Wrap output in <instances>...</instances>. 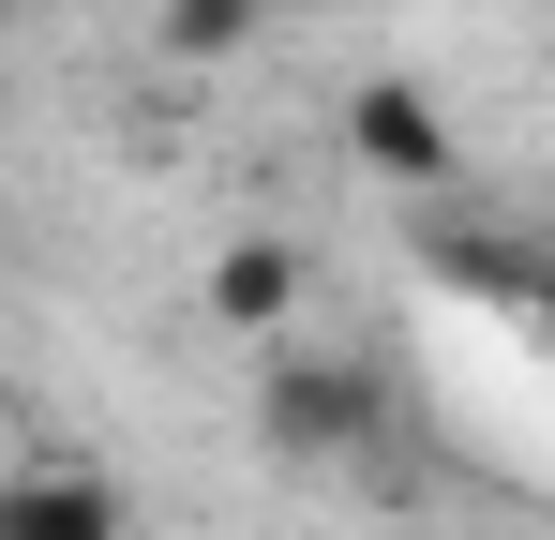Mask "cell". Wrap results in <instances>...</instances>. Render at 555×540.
Returning a JSON list of instances; mask_svg holds the SVG:
<instances>
[{"label": "cell", "mask_w": 555, "mask_h": 540, "mask_svg": "<svg viewBox=\"0 0 555 540\" xmlns=\"http://www.w3.org/2000/svg\"><path fill=\"white\" fill-rule=\"evenodd\" d=\"M375 421H390V375H375V360H271V375H256V436L285 450V465H346V450H375Z\"/></svg>", "instance_id": "1"}, {"label": "cell", "mask_w": 555, "mask_h": 540, "mask_svg": "<svg viewBox=\"0 0 555 540\" xmlns=\"http://www.w3.org/2000/svg\"><path fill=\"white\" fill-rule=\"evenodd\" d=\"M346 151H361L390 195H451V166H465L451 105H436L421 76H361V90H346Z\"/></svg>", "instance_id": "2"}, {"label": "cell", "mask_w": 555, "mask_h": 540, "mask_svg": "<svg viewBox=\"0 0 555 540\" xmlns=\"http://www.w3.org/2000/svg\"><path fill=\"white\" fill-rule=\"evenodd\" d=\"M0 540H120V480L105 465H0Z\"/></svg>", "instance_id": "3"}, {"label": "cell", "mask_w": 555, "mask_h": 540, "mask_svg": "<svg viewBox=\"0 0 555 540\" xmlns=\"http://www.w3.org/2000/svg\"><path fill=\"white\" fill-rule=\"evenodd\" d=\"M436 285H451V300H495V316H526V331H555L541 241H511V226H436Z\"/></svg>", "instance_id": "4"}, {"label": "cell", "mask_w": 555, "mask_h": 540, "mask_svg": "<svg viewBox=\"0 0 555 540\" xmlns=\"http://www.w3.org/2000/svg\"><path fill=\"white\" fill-rule=\"evenodd\" d=\"M285 316H300V241H271V226L225 241L210 256V331H285Z\"/></svg>", "instance_id": "5"}, {"label": "cell", "mask_w": 555, "mask_h": 540, "mask_svg": "<svg viewBox=\"0 0 555 540\" xmlns=\"http://www.w3.org/2000/svg\"><path fill=\"white\" fill-rule=\"evenodd\" d=\"M151 30H166V61H241V46L271 30V0H166Z\"/></svg>", "instance_id": "6"}, {"label": "cell", "mask_w": 555, "mask_h": 540, "mask_svg": "<svg viewBox=\"0 0 555 540\" xmlns=\"http://www.w3.org/2000/svg\"><path fill=\"white\" fill-rule=\"evenodd\" d=\"M15 15H30V0H0V30H15Z\"/></svg>", "instance_id": "7"}, {"label": "cell", "mask_w": 555, "mask_h": 540, "mask_svg": "<svg viewBox=\"0 0 555 540\" xmlns=\"http://www.w3.org/2000/svg\"><path fill=\"white\" fill-rule=\"evenodd\" d=\"M271 15H300V0H271Z\"/></svg>", "instance_id": "8"}]
</instances>
